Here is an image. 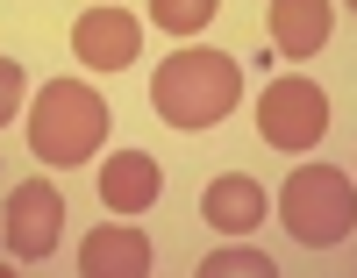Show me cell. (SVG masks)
Segmentation results:
<instances>
[{
	"label": "cell",
	"mask_w": 357,
	"mask_h": 278,
	"mask_svg": "<svg viewBox=\"0 0 357 278\" xmlns=\"http://www.w3.org/2000/svg\"><path fill=\"white\" fill-rule=\"evenodd\" d=\"M236 93H243V72L229 50H172L151 79V107L172 129H215L236 107Z\"/></svg>",
	"instance_id": "1"
},
{
	"label": "cell",
	"mask_w": 357,
	"mask_h": 278,
	"mask_svg": "<svg viewBox=\"0 0 357 278\" xmlns=\"http://www.w3.org/2000/svg\"><path fill=\"white\" fill-rule=\"evenodd\" d=\"M100 143H107V100L93 86H79V79H50L36 93V107H29V150H36L43 164L72 171V164L93 157Z\"/></svg>",
	"instance_id": "2"
},
{
	"label": "cell",
	"mask_w": 357,
	"mask_h": 278,
	"mask_svg": "<svg viewBox=\"0 0 357 278\" xmlns=\"http://www.w3.org/2000/svg\"><path fill=\"white\" fill-rule=\"evenodd\" d=\"M279 222H286V235L314 242V250L350 242V229H357V185H350V171H343V164H307V171H293L286 193H279Z\"/></svg>",
	"instance_id": "3"
},
{
	"label": "cell",
	"mask_w": 357,
	"mask_h": 278,
	"mask_svg": "<svg viewBox=\"0 0 357 278\" xmlns=\"http://www.w3.org/2000/svg\"><path fill=\"white\" fill-rule=\"evenodd\" d=\"M329 129V93L314 79H272L257 93V136L272 150H307Z\"/></svg>",
	"instance_id": "4"
},
{
	"label": "cell",
	"mask_w": 357,
	"mask_h": 278,
	"mask_svg": "<svg viewBox=\"0 0 357 278\" xmlns=\"http://www.w3.org/2000/svg\"><path fill=\"white\" fill-rule=\"evenodd\" d=\"M57 229H65V193L50 178H22L8 193V250L22 264H36L57 250Z\"/></svg>",
	"instance_id": "5"
},
{
	"label": "cell",
	"mask_w": 357,
	"mask_h": 278,
	"mask_svg": "<svg viewBox=\"0 0 357 278\" xmlns=\"http://www.w3.org/2000/svg\"><path fill=\"white\" fill-rule=\"evenodd\" d=\"M72 50H79V65H93V72H122V65H136L143 29H136L129 8H86L72 22Z\"/></svg>",
	"instance_id": "6"
},
{
	"label": "cell",
	"mask_w": 357,
	"mask_h": 278,
	"mask_svg": "<svg viewBox=\"0 0 357 278\" xmlns=\"http://www.w3.org/2000/svg\"><path fill=\"white\" fill-rule=\"evenodd\" d=\"M79 271L86 278H143L151 271V235L129 229V222H107L79 242Z\"/></svg>",
	"instance_id": "7"
},
{
	"label": "cell",
	"mask_w": 357,
	"mask_h": 278,
	"mask_svg": "<svg viewBox=\"0 0 357 278\" xmlns=\"http://www.w3.org/2000/svg\"><path fill=\"white\" fill-rule=\"evenodd\" d=\"M158 193H165V171H158L151 150H114V157L100 164V200H107L114 214H143V207H158Z\"/></svg>",
	"instance_id": "8"
},
{
	"label": "cell",
	"mask_w": 357,
	"mask_h": 278,
	"mask_svg": "<svg viewBox=\"0 0 357 278\" xmlns=\"http://www.w3.org/2000/svg\"><path fill=\"white\" fill-rule=\"evenodd\" d=\"M264 185L243 178V171H222V178H207V193H200V214H207V229H222V235H250L264 222Z\"/></svg>",
	"instance_id": "9"
},
{
	"label": "cell",
	"mask_w": 357,
	"mask_h": 278,
	"mask_svg": "<svg viewBox=\"0 0 357 278\" xmlns=\"http://www.w3.org/2000/svg\"><path fill=\"white\" fill-rule=\"evenodd\" d=\"M264 29H272L279 57H314L321 43H329V29H336V8L329 0H272Z\"/></svg>",
	"instance_id": "10"
},
{
	"label": "cell",
	"mask_w": 357,
	"mask_h": 278,
	"mask_svg": "<svg viewBox=\"0 0 357 278\" xmlns=\"http://www.w3.org/2000/svg\"><path fill=\"white\" fill-rule=\"evenodd\" d=\"M215 8L222 0H151V22L165 29V36H193V29L215 22Z\"/></svg>",
	"instance_id": "11"
},
{
	"label": "cell",
	"mask_w": 357,
	"mask_h": 278,
	"mask_svg": "<svg viewBox=\"0 0 357 278\" xmlns=\"http://www.w3.org/2000/svg\"><path fill=\"white\" fill-rule=\"evenodd\" d=\"M200 271H207V278H229V271H243V278H272V257H264V250H215Z\"/></svg>",
	"instance_id": "12"
},
{
	"label": "cell",
	"mask_w": 357,
	"mask_h": 278,
	"mask_svg": "<svg viewBox=\"0 0 357 278\" xmlns=\"http://www.w3.org/2000/svg\"><path fill=\"white\" fill-rule=\"evenodd\" d=\"M22 93H29L22 65H15V57H0V121H15V114H22Z\"/></svg>",
	"instance_id": "13"
}]
</instances>
